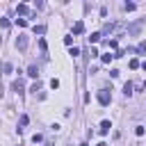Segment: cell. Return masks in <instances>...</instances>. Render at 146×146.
<instances>
[{"label":"cell","mask_w":146,"mask_h":146,"mask_svg":"<svg viewBox=\"0 0 146 146\" xmlns=\"http://www.w3.org/2000/svg\"><path fill=\"white\" fill-rule=\"evenodd\" d=\"M0 27H9V21L7 18H0Z\"/></svg>","instance_id":"ffe728a7"},{"label":"cell","mask_w":146,"mask_h":146,"mask_svg":"<svg viewBox=\"0 0 146 146\" xmlns=\"http://www.w3.org/2000/svg\"><path fill=\"white\" fill-rule=\"evenodd\" d=\"M110 128H112V123H110V121H103V123H100V135H107Z\"/></svg>","instance_id":"8992f818"},{"label":"cell","mask_w":146,"mask_h":146,"mask_svg":"<svg viewBox=\"0 0 146 146\" xmlns=\"http://www.w3.org/2000/svg\"><path fill=\"white\" fill-rule=\"evenodd\" d=\"M73 32H75V34H82V32H84V23H82V21H78V23L73 25Z\"/></svg>","instance_id":"277c9868"},{"label":"cell","mask_w":146,"mask_h":146,"mask_svg":"<svg viewBox=\"0 0 146 146\" xmlns=\"http://www.w3.org/2000/svg\"><path fill=\"white\" fill-rule=\"evenodd\" d=\"M27 121H30V119H27V114H23V116H21V125H27Z\"/></svg>","instance_id":"7402d4cb"},{"label":"cell","mask_w":146,"mask_h":146,"mask_svg":"<svg viewBox=\"0 0 146 146\" xmlns=\"http://www.w3.org/2000/svg\"><path fill=\"white\" fill-rule=\"evenodd\" d=\"M27 75H30V78H39V66H36V64H32V66L27 68Z\"/></svg>","instance_id":"3957f363"},{"label":"cell","mask_w":146,"mask_h":146,"mask_svg":"<svg viewBox=\"0 0 146 146\" xmlns=\"http://www.w3.org/2000/svg\"><path fill=\"white\" fill-rule=\"evenodd\" d=\"M100 59H103V64H110V62L114 59V55H110V52H105V55H103Z\"/></svg>","instance_id":"9c48e42d"},{"label":"cell","mask_w":146,"mask_h":146,"mask_svg":"<svg viewBox=\"0 0 146 146\" xmlns=\"http://www.w3.org/2000/svg\"><path fill=\"white\" fill-rule=\"evenodd\" d=\"M100 36H103L100 32H94V34L89 36V41H91V43H98V41H100Z\"/></svg>","instance_id":"ba28073f"},{"label":"cell","mask_w":146,"mask_h":146,"mask_svg":"<svg viewBox=\"0 0 146 146\" xmlns=\"http://www.w3.org/2000/svg\"><path fill=\"white\" fill-rule=\"evenodd\" d=\"M139 66H141L139 59H130V68H139Z\"/></svg>","instance_id":"7c38bea8"},{"label":"cell","mask_w":146,"mask_h":146,"mask_svg":"<svg viewBox=\"0 0 146 146\" xmlns=\"http://www.w3.org/2000/svg\"><path fill=\"white\" fill-rule=\"evenodd\" d=\"M16 11H18L21 16H25V14H30V7H27V5H18V7H16Z\"/></svg>","instance_id":"52a82bcc"},{"label":"cell","mask_w":146,"mask_h":146,"mask_svg":"<svg viewBox=\"0 0 146 146\" xmlns=\"http://www.w3.org/2000/svg\"><path fill=\"white\" fill-rule=\"evenodd\" d=\"M141 68H144V71H146V59H144V62H141Z\"/></svg>","instance_id":"603a6c76"},{"label":"cell","mask_w":146,"mask_h":146,"mask_svg":"<svg viewBox=\"0 0 146 146\" xmlns=\"http://www.w3.org/2000/svg\"><path fill=\"white\" fill-rule=\"evenodd\" d=\"M112 30H114V25H112V23H105V27H103V32H112Z\"/></svg>","instance_id":"2e32d148"},{"label":"cell","mask_w":146,"mask_h":146,"mask_svg":"<svg viewBox=\"0 0 146 146\" xmlns=\"http://www.w3.org/2000/svg\"><path fill=\"white\" fill-rule=\"evenodd\" d=\"M43 32H46L43 25H34V34H43Z\"/></svg>","instance_id":"8fae6325"},{"label":"cell","mask_w":146,"mask_h":146,"mask_svg":"<svg viewBox=\"0 0 146 146\" xmlns=\"http://www.w3.org/2000/svg\"><path fill=\"white\" fill-rule=\"evenodd\" d=\"M16 48H18V50H25V48H27V36H25V34H21V36L16 39Z\"/></svg>","instance_id":"7a4b0ae2"},{"label":"cell","mask_w":146,"mask_h":146,"mask_svg":"<svg viewBox=\"0 0 146 146\" xmlns=\"http://www.w3.org/2000/svg\"><path fill=\"white\" fill-rule=\"evenodd\" d=\"M110 100H112L110 91H107V89H100V91H98V103H100V105H110Z\"/></svg>","instance_id":"6da1fadb"},{"label":"cell","mask_w":146,"mask_h":146,"mask_svg":"<svg viewBox=\"0 0 146 146\" xmlns=\"http://www.w3.org/2000/svg\"><path fill=\"white\" fill-rule=\"evenodd\" d=\"M135 7H137L135 2H125V11H135Z\"/></svg>","instance_id":"4fadbf2b"},{"label":"cell","mask_w":146,"mask_h":146,"mask_svg":"<svg viewBox=\"0 0 146 146\" xmlns=\"http://www.w3.org/2000/svg\"><path fill=\"white\" fill-rule=\"evenodd\" d=\"M11 89L18 91V94H23V82H21V80H14V82H11Z\"/></svg>","instance_id":"5b68a950"},{"label":"cell","mask_w":146,"mask_h":146,"mask_svg":"<svg viewBox=\"0 0 146 146\" xmlns=\"http://www.w3.org/2000/svg\"><path fill=\"white\" fill-rule=\"evenodd\" d=\"M116 46H119L116 39H110V41H107V48H116Z\"/></svg>","instance_id":"9a60e30c"},{"label":"cell","mask_w":146,"mask_h":146,"mask_svg":"<svg viewBox=\"0 0 146 146\" xmlns=\"http://www.w3.org/2000/svg\"><path fill=\"white\" fill-rule=\"evenodd\" d=\"M123 94H125V96H130V94H132V84H130V82H125V84H123Z\"/></svg>","instance_id":"30bf717a"},{"label":"cell","mask_w":146,"mask_h":146,"mask_svg":"<svg viewBox=\"0 0 146 146\" xmlns=\"http://www.w3.org/2000/svg\"><path fill=\"white\" fill-rule=\"evenodd\" d=\"M68 55H73V57H78V55H80V50H78V48H71V50H68Z\"/></svg>","instance_id":"44dd1931"},{"label":"cell","mask_w":146,"mask_h":146,"mask_svg":"<svg viewBox=\"0 0 146 146\" xmlns=\"http://www.w3.org/2000/svg\"><path fill=\"white\" fill-rule=\"evenodd\" d=\"M50 87H52V89H57V87H59V80H57V78H52V80H50Z\"/></svg>","instance_id":"e0dca14e"},{"label":"cell","mask_w":146,"mask_h":146,"mask_svg":"<svg viewBox=\"0 0 146 146\" xmlns=\"http://www.w3.org/2000/svg\"><path fill=\"white\" fill-rule=\"evenodd\" d=\"M16 25H18V27H25L27 21H25V18H16Z\"/></svg>","instance_id":"5bb4252c"},{"label":"cell","mask_w":146,"mask_h":146,"mask_svg":"<svg viewBox=\"0 0 146 146\" xmlns=\"http://www.w3.org/2000/svg\"><path fill=\"white\" fill-rule=\"evenodd\" d=\"M137 50H139V52H146V41H141V43L137 46Z\"/></svg>","instance_id":"d6986e66"},{"label":"cell","mask_w":146,"mask_h":146,"mask_svg":"<svg viewBox=\"0 0 146 146\" xmlns=\"http://www.w3.org/2000/svg\"><path fill=\"white\" fill-rule=\"evenodd\" d=\"M135 135H137V137H141V135H144V128H141V125H137V128H135Z\"/></svg>","instance_id":"ac0fdd59"}]
</instances>
